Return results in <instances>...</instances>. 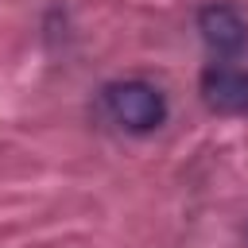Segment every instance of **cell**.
<instances>
[{
  "label": "cell",
  "instance_id": "1",
  "mask_svg": "<svg viewBox=\"0 0 248 248\" xmlns=\"http://www.w3.org/2000/svg\"><path fill=\"white\" fill-rule=\"evenodd\" d=\"M108 116L128 132H155L167 120V97L147 81H116L105 89Z\"/></svg>",
  "mask_w": 248,
  "mask_h": 248
},
{
  "label": "cell",
  "instance_id": "2",
  "mask_svg": "<svg viewBox=\"0 0 248 248\" xmlns=\"http://www.w3.org/2000/svg\"><path fill=\"white\" fill-rule=\"evenodd\" d=\"M202 97L213 112L225 116H244L248 112V70L232 66H209L202 74Z\"/></svg>",
  "mask_w": 248,
  "mask_h": 248
},
{
  "label": "cell",
  "instance_id": "3",
  "mask_svg": "<svg viewBox=\"0 0 248 248\" xmlns=\"http://www.w3.org/2000/svg\"><path fill=\"white\" fill-rule=\"evenodd\" d=\"M198 31H202V39H205L217 54H236V50L248 43V23H244L240 12L229 8V4H209V8H202Z\"/></svg>",
  "mask_w": 248,
  "mask_h": 248
}]
</instances>
